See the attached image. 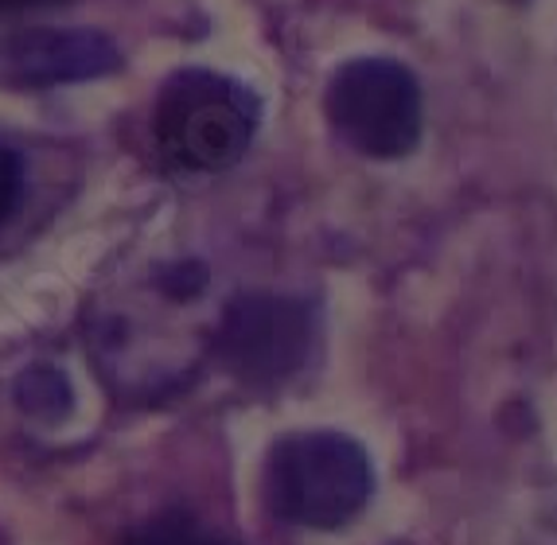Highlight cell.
<instances>
[{
	"instance_id": "2",
	"label": "cell",
	"mask_w": 557,
	"mask_h": 545,
	"mask_svg": "<svg viewBox=\"0 0 557 545\" xmlns=\"http://www.w3.org/2000/svg\"><path fill=\"white\" fill-rule=\"evenodd\" d=\"M261 121L250 86L214 71H176L160 86L152 133L168 160L187 172H223L246 157Z\"/></svg>"
},
{
	"instance_id": "5",
	"label": "cell",
	"mask_w": 557,
	"mask_h": 545,
	"mask_svg": "<svg viewBox=\"0 0 557 545\" xmlns=\"http://www.w3.org/2000/svg\"><path fill=\"white\" fill-rule=\"evenodd\" d=\"M9 63L24 86H63L86 83L117 71V47L90 28H28L12 39Z\"/></svg>"
},
{
	"instance_id": "4",
	"label": "cell",
	"mask_w": 557,
	"mask_h": 545,
	"mask_svg": "<svg viewBox=\"0 0 557 545\" xmlns=\"http://www.w3.org/2000/svg\"><path fill=\"white\" fill-rule=\"evenodd\" d=\"M317 315L293 296H238L219 324V355L250 386H277L305 367Z\"/></svg>"
},
{
	"instance_id": "9",
	"label": "cell",
	"mask_w": 557,
	"mask_h": 545,
	"mask_svg": "<svg viewBox=\"0 0 557 545\" xmlns=\"http://www.w3.org/2000/svg\"><path fill=\"white\" fill-rule=\"evenodd\" d=\"M32 4H51V0H0V9H32Z\"/></svg>"
},
{
	"instance_id": "3",
	"label": "cell",
	"mask_w": 557,
	"mask_h": 545,
	"mask_svg": "<svg viewBox=\"0 0 557 545\" xmlns=\"http://www.w3.org/2000/svg\"><path fill=\"white\" fill-rule=\"evenodd\" d=\"M335 133L374 160H398L421 140V86L394 59H355L327 86Z\"/></svg>"
},
{
	"instance_id": "8",
	"label": "cell",
	"mask_w": 557,
	"mask_h": 545,
	"mask_svg": "<svg viewBox=\"0 0 557 545\" xmlns=\"http://www.w3.org/2000/svg\"><path fill=\"white\" fill-rule=\"evenodd\" d=\"M187 545H234V542H219V537H207L203 530L196 527V534H191V542H187Z\"/></svg>"
},
{
	"instance_id": "7",
	"label": "cell",
	"mask_w": 557,
	"mask_h": 545,
	"mask_svg": "<svg viewBox=\"0 0 557 545\" xmlns=\"http://www.w3.org/2000/svg\"><path fill=\"white\" fill-rule=\"evenodd\" d=\"M24 199V160L12 148H0V226L20 211Z\"/></svg>"
},
{
	"instance_id": "6",
	"label": "cell",
	"mask_w": 557,
	"mask_h": 545,
	"mask_svg": "<svg viewBox=\"0 0 557 545\" xmlns=\"http://www.w3.org/2000/svg\"><path fill=\"white\" fill-rule=\"evenodd\" d=\"M20 406L36 417H63L66 406H71V386L59 370L51 367H32L16 386Z\"/></svg>"
},
{
	"instance_id": "1",
	"label": "cell",
	"mask_w": 557,
	"mask_h": 545,
	"mask_svg": "<svg viewBox=\"0 0 557 545\" xmlns=\"http://www.w3.org/2000/svg\"><path fill=\"white\" fill-rule=\"evenodd\" d=\"M374 491L371 460L344 433H297L273 444L261 495L265 507L293 527L339 530Z\"/></svg>"
}]
</instances>
